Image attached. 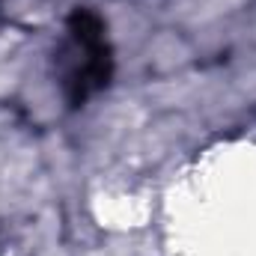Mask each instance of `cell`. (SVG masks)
Returning <instances> with one entry per match:
<instances>
[{
	"mask_svg": "<svg viewBox=\"0 0 256 256\" xmlns=\"http://www.w3.org/2000/svg\"><path fill=\"white\" fill-rule=\"evenodd\" d=\"M66 33L72 54L66 68V98L72 108H78L110 84L114 57L104 36V21L92 9H72V15L66 18Z\"/></svg>",
	"mask_w": 256,
	"mask_h": 256,
	"instance_id": "cell-1",
	"label": "cell"
}]
</instances>
